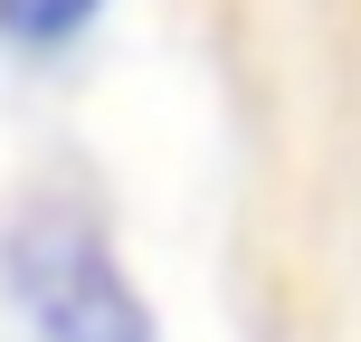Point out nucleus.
Returning <instances> with one entry per match:
<instances>
[{"label": "nucleus", "mask_w": 361, "mask_h": 342, "mask_svg": "<svg viewBox=\"0 0 361 342\" xmlns=\"http://www.w3.org/2000/svg\"><path fill=\"white\" fill-rule=\"evenodd\" d=\"M0 286L38 342H152V305L124 276L114 238L67 200H29L0 228Z\"/></svg>", "instance_id": "obj_1"}, {"label": "nucleus", "mask_w": 361, "mask_h": 342, "mask_svg": "<svg viewBox=\"0 0 361 342\" xmlns=\"http://www.w3.org/2000/svg\"><path fill=\"white\" fill-rule=\"evenodd\" d=\"M95 10H105V0H0V38H19V48H67V38L95 29Z\"/></svg>", "instance_id": "obj_2"}]
</instances>
